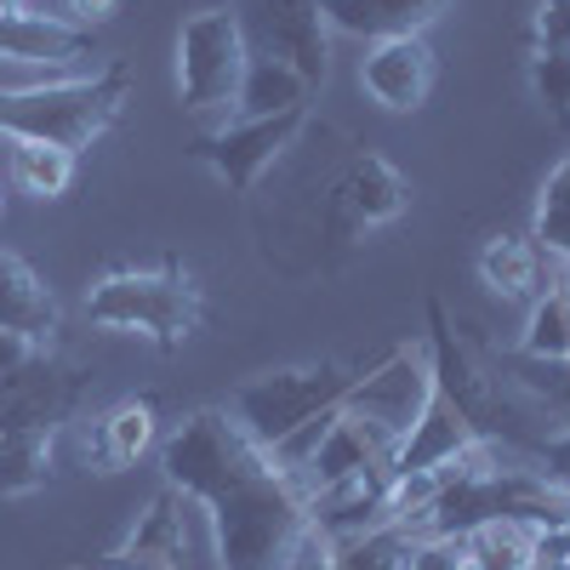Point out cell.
Instances as JSON below:
<instances>
[{
  "instance_id": "21",
  "label": "cell",
  "mask_w": 570,
  "mask_h": 570,
  "mask_svg": "<svg viewBox=\"0 0 570 570\" xmlns=\"http://www.w3.org/2000/svg\"><path fill=\"white\" fill-rule=\"evenodd\" d=\"M12 183L35 200H63L69 183H75V149L63 142H40V137H12Z\"/></svg>"
},
{
  "instance_id": "27",
  "label": "cell",
  "mask_w": 570,
  "mask_h": 570,
  "mask_svg": "<svg viewBox=\"0 0 570 570\" xmlns=\"http://www.w3.org/2000/svg\"><path fill=\"white\" fill-rule=\"evenodd\" d=\"M537 473L570 491V422L559 428V434H548V440H542V451H537Z\"/></svg>"
},
{
  "instance_id": "4",
  "label": "cell",
  "mask_w": 570,
  "mask_h": 570,
  "mask_svg": "<svg viewBox=\"0 0 570 570\" xmlns=\"http://www.w3.org/2000/svg\"><path fill=\"white\" fill-rule=\"evenodd\" d=\"M354 376H360V371L343 365V360L285 365V371H268V376H257V383H246V389H234L228 416L240 422L263 451H274L279 440H292L308 416L337 411L343 394L354 389Z\"/></svg>"
},
{
  "instance_id": "18",
  "label": "cell",
  "mask_w": 570,
  "mask_h": 570,
  "mask_svg": "<svg viewBox=\"0 0 570 570\" xmlns=\"http://www.w3.org/2000/svg\"><path fill=\"white\" fill-rule=\"evenodd\" d=\"M343 206L354 223H394L405 206H411V183L400 166H389L383 155H360L348 171H343Z\"/></svg>"
},
{
  "instance_id": "16",
  "label": "cell",
  "mask_w": 570,
  "mask_h": 570,
  "mask_svg": "<svg viewBox=\"0 0 570 570\" xmlns=\"http://www.w3.org/2000/svg\"><path fill=\"white\" fill-rule=\"evenodd\" d=\"M542 274H548V257L537 252L531 234H491L480 252V279L502 303H537L548 292Z\"/></svg>"
},
{
  "instance_id": "9",
  "label": "cell",
  "mask_w": 570,
  "mask_h": 570,
  "mask_svg": "<svg viewBox=\"0 0 570 570\" xmlns=\"http://www.w3.org/2000/svg\"><path fill=\"white\" fill-rule=\"evenodd\" d=\"M195 525H206V513H195V502L166 485L149 508H142V519L131 525L120 553L131 564H149V570H200L195 564V542H212V531L195 537Z\"/></svg>"
},
{
  "instance_id": "26",
  "label": "cell",
  "mask_w": 570,
  "mask_h": 570,
  "mask_svg": "<svg viewBox=\"0 0 570 570\" xmlns=\"http://www.w3.org/2000/svg\"><path fill=\"white\" fill-rule=\"evenodd\" d=\"M405 570H462V542L456 537H416Z\"/></svg>"
},
{
  "instance_id": "2",
  "label": "cell",
  "mask_w": 570,
  "mask_h": 570,
  "mask_svg": "<svg viewBox=\"0 0 570 570\" xmlns=\"http://www.w3.org/2000/svg\"><path fill=\"white\" fill-rule=\"evenodd\" d=\"M126 63H109L98 75H58L40 86H0V131L7 137H40L63 149H91L126 109Z\"/></svg>"
},
{
  "instance_id": "11",
  "label": "cell",
  "mask_w": 570,
  "mask_h": 570,
  "mask_svg": "<svg viewBox=\"0 0 570 570\" xmlns=\"http://www.w3.org/2000/svg\"><path fill=\"white\" fill-rule=\"evenodd\" d=\"M473 445H485L480 440V428L468 422V411L456 405V394L434 376V389H428V405H422V416H416V428L400 440V451H394V473H416V468H434V462H451V456H462V451H473Z\"/></svg>"
},
{
  "instance_id": "28",
  "label": "cell",
  "mask_w": 570,
  "mask_h": 570,
  "mask_svg": "<svg viewBox=\"0 0 570 570\" xmlns=\"http://www.w3.org/2000/svg\"><path fill=\"white\" fill-rule=\"evenodd\" d=\"M35 354H40V343L18 337V331H0V383H7V376H18Z\"/></svg>"
},
{
  "instance_id": "13",
  "label": "cell",
  "mask_w": 570,
  "mask_h": 570,
  "mask_svg": "<svg viewBox=\"0 0 570 570\" xmlns=\"http://www.w3.org/2000/svg\"><path fill=\"white\" fill-rule=\"evenodd\" d=\"M445 0H320L325 29L354 35V40H400V35H422L428 23H440Z\"/></svg>"
},
{
  "instance_id": "25",
  "label": "cell",
  "mask_w": 570,
  "mask_h": 570,
  "mask_svg": "<svg viewBox=\"0 0 570 570\" xmlns=\"http://www.w3.org/2000/svg\"><path fill=\"white\" fill-rule=\"evenodd\" d=\"M537 52H564L570 58V0H537Z\"/></svg>"
},
{
  "instance_id": "5",
  "label": "cell",
  "mask_w": 570,
  "mask_h": 570,
  "mask_svg": "<svg viewBox=\"0 0 570 570\" xmlns=\"http://www.w3.org/2000/svg\"><path fill=\"white\" fill-rule=\"evenodd\" d=\"M252 63V46L240 29V12L200 7L177 29V91L188 115H228L240 98V80Z\"/></svg>"
},
{
  "instance_id": "32",
  "label": "cell",
  "mask_w": 570,
  "mask_h": 570,
  "mask_svg": "<svg viewBox=\"0 0 570 570\" xmlns=\"http://www.w3.org/2000/svg\"><path fill=\"white\" fill-rule=\"evenodd\" d=\"M462 570H473V564H462Z\"/></svg>"
},
{
  "instance_id": "30",
  "label": "cell",
  "mask_w": 570,
  "mask_h": 570,
  "mask_svg": "<svg viewBox=\"0 0 570 570\" xmlns=\"http://www.w3.org/2000/svg\"><path fill=\"white\" fill-rule=\"evenodd\" d=\"M531 570H570V548H564V537H542L537 553H531Z\"/></svg>"
},
{
  "instance_id": "20",
  "label": "cell",
  "mask_w": 570,
  "mask_h": 570,
  "mask_svg": "<svg viewBox=\"0 0 570 570\" xmlns=\"http://www.w3.org/2000/svg\"><path fill=\"white\" fill-rule=\"evenodd\" d=\"M456 542H462V564L473 570H531L542 531L525 525V519H485V525L462 531Z\"/></svg>"
},
{
  "instance_id": "17",
  "label": "cell",
  "mask_w": 570,
  "mask_h": 570,
  "mask_svg": "<svg viewBox=\"0 0 570 570\" xmlns=\"http://www.w3.org/2000/svg\"><path fill=\"white\" fill-rule=\"evenodd\" d=\"M52 440L58 428L0 416V497H35L52 480Z\"/></svg>"
},
{
  "instance_id": "19",
  "label": "cell",
  "mask_w": 570,
  "mask_h": 570,
  "mask_svg": "<svg viewBox=\"0 0 570 570\" xmlns=\"http://www.w3.org/2000/svg\"><path fill=\"white\" fill-rule=\"evenodd\" d=\"M308 80L279 63V58H252L246 80H240V98H234V120H263V115H285V109H303L308 104Z\"/></svg>"
},
{
  "instance_id": "24",
  "label": "cell",
  "mask_w": 570,
  "mask_h": 570,
  "mask_svg": "<svg viewBox=\"0 0 570 570\" xmlns=\"http://www.w3.org/2000/svg\"><path fill=\"white\" fill-rule=\"evenodd\" d=\"M531 91L559 120H570V58L564 52H537L531 58Z\"/></svg>"
},
{
  "instance_id": "6",
  "label": "cell",
  "mask_w": 570,
  "mask_h": 570,
  "mask_svg": "<svg viewBox=\"0 0 570 570\" xmlns=\"http://www.w3.org/2000/svg\"><path fill=\"white\" fill-rule=\"evenodd\" d=\"M428 389H434L428 348L405 343V348H394L376 371H360V376H354V389L343 394V411H348L354 422H365L389 451H400V440L416 428V416H422V405H428Z\"/></svg>"
},
{
  "instance_id": "1",
  "label": "cell",
  "mask_w": 570,
  "mask_h": 570,
  "mask_svg": "<svg viewBox=\"0 0 570 570\" xmlns=\"http://www.w3.org/2000/svg\"><path fill=\"white\" fill-rule=\"evenodd\" d=\"M160 473L206 513L217 570H297L320 537L308 497L228 411H195L160 445Z\"/></svg>"
},
{
  "instance_id": "31",
  "label": "cell",
  "mask_w": 570,
  "mask_h": 570,
  "mask_svg": "<svg viewBox=\"0 0 570 570\" xmlns=\"http://www.w3.org/2000/svg\"><path fill=\"white\" fill-rule=\"evenodd\" d=\"M86 570H149V564H131L126 553H109L104 564H86Z\"/></svg>"
},
{
  "instance_id": "12",
  "label": "cell",
  "mask_w": 570,
  "mask_h": 570,
  "mask_svg": "<svg viewBox=\"0 0 570 570\" xmlns=\"http://www.w3.org/2000/svg\"><path fill=\"white\" fill-rule=\"evenodd\" d=\"M0 58L75 69L80 58H91V29H75L69 18H40L29 7H0Z\"/></svg>"
},
{
  "instance_id": "15",
  "label": "cell",
  "mask_w": 570,
  "mask_h": 570,
  "mask_svg": "<svg viewBox=\"0 0 570 570\" xmlns=\"http://www.w3.org/2000/svg\"><path fill=\"white\" fill-rule=\"evenodd\" d=\"M0 331H18L29 343H46L58 331V297L18 252H0Z\"/></svg>"
},
{
  "instance_id": "8",
  "label": "cell",
  "mask_w": 570,
  "mask_h": 570,
  "mask_svg": "<svg viewBox=\"0 0 570 570\" xmlns=\"http://www.w3.org/2000/svg\"><path fill=\"white\" fill-rule=\"evenodd\" d=\"M303 126V109H285V115H263V120H228L223 131L200 137L195 155L234 188V195H246V188L285 155V142L297 137Z\"/></svg>"
},
{
  "instance_id": "29",
  "label": "cell",
  "mask_w": 570,
  "mask_h": 570,
  "mask_svg": "<svg viewBox=\"0 0 570 570\" xmlns=\"http://www.w3.org/2000/svg\"><path fill=\"white\" fill-rule=\"evenodd\" d=\"M63 12L75 29H98V23L120 18V0H63Z\"/></svg>"
},
{
  "instance_id": "22",
  "label": "cell",
  "mask_w": 570,
  "mask_h": 570,
  "mask_svg": "<svg viewBox=\"0 0 570 570\" xmlns=\"http://www.w3.org/2000/svg\"><path fill=\"white\" fill-rule=\"evenodd\" d=\"M531 240L542 257L570 263V155L548 171L542 195H537V223H531Z\"/></svg>"
},
{
  "instance_id": "23",
  "label": "cell",
  "mask_w": 570,
  "mask_h": 570,
  "mask_svg": "<svg viewBox=\"0 0 570 570\" xmlns=\"http://www.w3.org/2000/svg\"><path fill=\"white\" fill-rule=\"evenodd\" d=\"M519 354L570 360V292H564V285H548V292L531 303V320H525V337H519Z\"/></svg>"
},
{
  "instance_id": "7",
  "label": "cell",
  "mask_w": 570,
  "mask_h": 570,
  "mask_svg": "<svg viewBox=\"0 0 570 570\" xmlns=\"http://www.w3.org/2000/svg\"><path fill=\"white\" fill-rule=\"evenodd\" d=\"M240 29H246L252 58H279V63H292L308 86H325L331 52H325L320 0H246Z\"/></svg>"
},
{
  "instance_id": "10",
  "label": "cell",
  "mask_w": 570,
  "mask_h": 570,
  "mask_svg": "<svg viewBox=\"0 0 570 570\" xmlns=\"http://www.w3.org/2000/svg\"><path fill=\"white\" fill-rule=\"evenodd\" d=\"M434 52H428L422 35H400V40H376L365 63H360V86L371 91L383 109L394 115H411L428 104V91H434Z\"/></svg>"
},
{
  "instance_id": "3",
  "label": "cell",
  "mask_w": 570,
  "mask_h": 570,
  "mask_svg": "<svg viewBox=\"0 0 570 570\" xmlns=\"http://www.w3.org/2000/svg\"><path fill=\"white\" fill-rule=\"evenodd\" d=\"M86 320L98 331H115V337H142L155 348H177L200 331L206 320V297L200 285L188 279L177 263L160 268H115L91 285L86 297Z\"/></svg>"
},
{
  "instance_id": "14",
  "label": "cell",
  "mask_w": 570,
  "mask_h": 570,
  "mask_svg": "<svg viewBox=\"0 0 570 570\" xmlns=\"http://www.w3.org/2000/svg\"><path fill=\"white\" fill-rule=\"evenodd\" d=\"M155 405L149 400H120L115 411H104L98 422L86 428V462L91 473H120L131 468L142 451L155 445Z\"/></svg>"
}]
</instances>
